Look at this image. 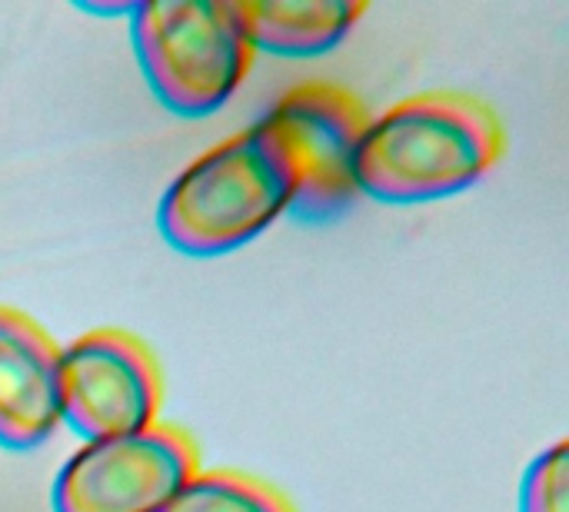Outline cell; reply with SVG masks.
Instances as JSON below:
<instances>
[{"label":"cell","mask_w":569,"mask_h":512,"mask_svg":"<svg viewBox=\"0 0 569 512\" xmlns=\"http://www.w3.org/2000/svg\"><path fill=\"white\" fill-rule=\"evenodd\" d=\"M503 157V123L470 93L430 90L367 123L353 183L380 203H430L470 190Z\"/></svg>","instance_id":"cell-1"},{"label":"cell","mask_w":569,"mask_h":512,"mask_svg":"<svg viewBox=\"0 0 569 512\" xmlns=\"http://www.w3.org/2000/svg\"><path fill=\"white\" fill-rule=\"evenodd\" d=\"M297 180L263 123L200 153L163 193L157 223L187 257H220L247 247L293 207Z\"/></svg>","instance_id":"cell-2"},{"label":"cell","mask_w":569,"mask_h":512,"mask_svg":"<svg viewBox=\"0 0 569 512\" xmlns=\"http://www.w3.org/2000/svg\"><path fill=\"white\" fill-rule=\"evenodd\" d=\"M130 37L150 90L180 117L217 113L253 67L237 0L137 3Z\"/></svg>","instance_id":"cell-3"},{"label":"cell","mask_w":569,"mask_h":512,"mask_svg":"<svg viewBox=\"0 0 569 512\" xmlns=\"http://www.w3.org/2000/svg\"><path fill=\"white\" fill-rule=\"evenodd\" d=\"M293 167V213L320 223L337 217L353 197V163L370 123L367 107L337 83H300L287 90L260 120Z\"/></svg>","instance_id":"cell-4"},{"label":"cell","mask_w":569,"mask_h":512,"mask_svg":"<svg viewBox=\"0 0 569 512\" xmlns=\"http://www.w3.org/2000/svg\"><path fill=\"white\" fill-rule=\"evenodd\" d=\"M197 470V443L180 426L93 440L57 473L53 512H163Z\"/></svg>","instance_id":"cell-5"},{"label":"cell","mask_w":569,"mask_h":512,"mask_svg":"<svg viewBox=\"0 0 569 512\" xmlns=\"http://www.w3.org/2000/svg\"><path fill=\"white\" fill-rule=\"evenodd\" d=\"M160 403V367L133 333L93 330L60 350V423L87 443L150 430Z\"/></svg>","instance_id":"cell-6"},{"label":"cell","mask_w":569,"mask_h":512,"mask_svg":"<svg viewBox=\"0 0 569 512\" xmlns=\"http://www.w3.org/2000/svg\"><path fill=\"white\" fill-rule=\"evenodd\" d=\"M60 426V347L20 310L0 307V446L37 450Z\"/></svg>","instance_id":"cell-7"},{"label":"cell","mask_w":569,"mask_h":512,"mask_svg":"<svg viewBox=\"0 0 569 512\" xmlns=\"http://www.w3.org/2000/svg\"><path fill=\"white\" fill-rule=\"evenodd\" d=\"M243 33L257 50L273 57L330 53L367 13L353 0H237Z\"/></svg>","instance_id":"cell-8"},{"label":"cell","mask_w":569,"mask_h":512,"mask_svg":"<svg viewBox=\"0 0 569 512\" xmlns=\"http://www.w3.org/2000/svg\"><path fill=\"white\" fill-rule=\"evenodd\" d=\"M163 512H297L257 476L237 470H197Z\"/></svg>","instance_id":"cell-9"},{"label":"cell","mask_w":569,"mask_h":512,"mask_svg":"<svg viewBox=\"0 0 569 512\" xmlns=\"http://www.w3.org/2000/svg\"><path fill=\"white\" fill-rule=\"evenodd\" d=\"M569 506V446L557 443L533 460L523 476L520 512H567Z\"/></svg>","instance_id":"cell-10"},{"label":"cell","mask_w":569,"mask_h":512,"mask_svg":"<svg viewBox=\"0 0 569 512\" xmlns=\"http://www.w3.org/2000/svg\"><path fill=\"white\" fill-rule=\"evenodd\" d=\"M137 3H83L87 13H100V17H130Z\"/></svg>","instance_id":"cell-11"}]
</instances>
